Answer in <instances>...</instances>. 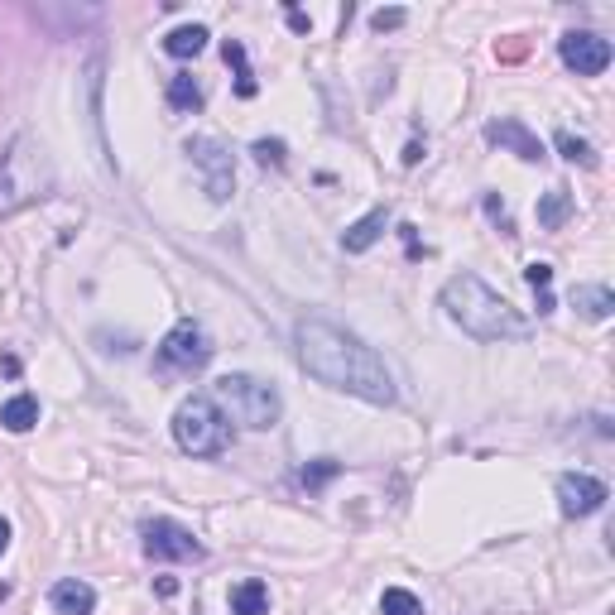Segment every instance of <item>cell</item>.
<instances>
[{"label":"cell","instance_id":"5b68a950","mask_svg":"<svg viewBox=\"0 0 615 615\" xmlns=\"http://www.w3.org/2000/svg\"><path fill=\"white\" fill-rule=\"evenodd\" d=\"M212 394H217V409H226L231 419L246 423V428H255V433L274 428L279 414H284L279 390L265 385V380H255V375H222V380L212 385Z\"/></svg>","mask_w":615,"mask_h":615},{"label":"cell","instance_id":"ba28073f","mask_svg":"<svg viewBox=\"0 0 615 615\" xmlns=\"http://www.w3.org/2000/svg\"><path fill=\"white\" fill-rule=\"evenodd\" d=\"M140 539H145V553L159 558V563H197L207 553L193 529L178 524V519H145L140 524Z\"/></svg>","mask_w":615,"mask_h":615},{"label":"cell","instance_id":"9a60e30c","mask_svg":"<svg viewBox=\"0 0 615 615\" xmlns=\"http://www.w3.org/2000/svg\"><path fill=\"white\" fill-rule=\"evenodd\" d=\"M231 615H270V587L260 577H246L231 587Z\"/></svg>","mask_w":615,"mask_h":615},{"label":"cell","instance_id":"484cf974","mask_svg":"<svg viewBox=\"0 0 615 615\" xmlns=\"http://www.w3.org/2000/svg\"><path fill=\"white\" fill-rule=\"evenodd\" d=\"M495 58H500V63H519V58H529V39H500V44H495Z\"/></svg>","mask_w":615,"mask_h":615},{"label":"cell","instance_id":"7a4b0ae2","mask_svg":"<svg viewBox=\"0 0 615 615\" xmlns=\"http://www.w3.org/2000/svg\"><path fill=\"white\" fill-rule=\"evenodd\" d=\"M443 308H447V318L457 322L467 337H476V342H524V337L534 332V322L524 318L515 303H505V298L495 294L486 279H476V274H452V279H447Z\"/></svg>","mask_w":615,"mask_h":615},{"label":"cell","instance_id":"9c48e42d","mask_svg":"<svg viewBox=\"0 0 615 615\" xmlns=\"http://www.w3.org/2000/svg\"><path fill=\"white\" fill-rule=\"evenodd\" d=\"M558 53H563V63L572 68L577 77H596L611 68V39H601V34H591V29H572L558 39Z\"/></svg>","mask_w":615,"mask_h":615},{"label":"cell","instance_id":"8fae6325","mask_svg":"<svg viewBox=\"0 0 615 615\" xmlns=\"http://www.w3.org/2000/svg\"><path fill=\"white\" fill-rule=\"evenodd\" d=\"M486 140L500 149H510L515 159H524V164H539L543 159V145H539V135L529 130L524 121H515V116H500V121L486 125Z\"/></svg>","mask_w":615,"mask_h":615},{"label":"cell","instance_id":"ac0fdd59","mask_svg":"<svg viewBox=\"0 0 615 615\" xmlns=\"http://www.w3.org/2000/svg\"><path fill=\"white\" fill-rule=\"evenodd\" d=\"M567 217H572V193L558 183V188H548V193L539 197V226L543 231H558Z\"/></svg>","mask_w":615,"mask_h":615},{"label":"cell","instance_id":"52a82bcc","mask_svg":"<svg viewBox=\"0 0 615 615\" xmlns=\"http://www.w3.org/2000/svg\"><path fill=\"white\" fill-rule=\"evenodd\" d=\"M212 351H217V346H212V337H207L193 318H183L169 337L159 342V366L178 370V375H197V370L212 366Z\"/></svg>","mask_w":615,"mask_h":615},{"label":"cell","instance_id":"83f0119b","mask_svg":"<svg viewBox=\"0 0 615 615\" xmlns=\"http://www.w3.org/2000/svg\"><path fill=\"white\" fill-rule=\"evenodd\" d=\"M486 212H491V222H500L505 236H515V226H510V217H505V202H500L495 193H486Z\"/></svg>","mask_w":615,"mask_h":615},{"label":"cell","instance_id":"277c9868","mask_svg":"<svg viewBox=\"0 0 615 615\" xmlns=\"http://www.w3.org/2000/svg\"><path fill=\"white\" fill-rule=\"evenodd\" d=\"M173 438H178L183 452H193V457H222L226 447H231V419L217 409V399L193 394L173 414Z\"/></svg>","mask_w":615,"mask_h":615},{"label":"cell","instance_id":"7c38bea8","mask_svg":"<svg viewBox=\"0 0 615 615\" xmlns=\"http://www.w3.org/2000/svg\"><path fill=\"white\" fill-rule=\"evenodd\" d=\"M49 601H53V611H58V615H92V611H97V591L87 587V582H77V577L53 582Z\"/></svg>","mask_w":615,"mask_h":615},{"label":"cell","instance_id":"30bf717a","mask_svg":"<svg viewBox=\"0 0 615 615\" xmlns=\"http://www.w3.org/2000/svg\"><path fill=\"white\" fill-rule=\"evenodd\" d=\"M606 500H611L606 481H596V476H587V471H567V476H558V510H563L567 519L596 515Z\"/></svg>","mask_w":615,"mask_h":615},{"label":"cell","instance_id":"5bb4252c","mask_svg":"<svg viewBox=\"0 0 615 615\" xmlns=\"http://www.w3.org/2000/svg\"><path fill=\"white\" fill-rule=\"evenodd\" d=\"M572 308L587 322H606L615 313V294L606 284H577V289H572Z\"/></svg>","mask_w":615,"mask_h":615},{"label":"cell","instance_id":"603a6c76","mask_svg":"<svg viewBox=\"0 0 615 615\" xmlns=\"http://www.w3.org/2000/svg\"><path fill=\"white\" fill-rule=\"evenodd\" d=\"M380 611H385V615H423V601L414 596V591L390 587L385 596H380Z\"/></svg>","mask_w":615,"mask_h":615},{"label":"cell","instance_id":"6da1fadb","mask_svg":"<svg viewBox=\"0 0 615 615\" xmlns=\"http://www.w3.org/2000/svg\"><path fill=\"white\" fill-rule=\"evenodd\" d=\"M294 342H298L303 370H308L313 380H322L327 390L356 394V399H366V404H394V375L356 332L337 327L332 318L308 313V318H298Z\"/></svg>","mask_w":615,"mask_h":615},{"label":"cell","instance_id":"cb8c5ba5","mask_svg":"<svg viewBox=\"0 0 615 615\" xmlns=\"http://www.w3.org/2000/svg\"><path fill=\"white\" fill-rule=\"evenodd\" d=\"M250 154H255L265 169H284V164H289V149H284V140H255V145H250Z\"/></svg>","mask_w":615,"mask_h":615},{"label":"cell","instance_id":"7402d4cb","mask_svg":"<svg viewBox=\"0 0 615 615\" xmlns=\"http://www.w3.org/2000/svg\"><path fill=\"white\" fill-rule=\"evenodd\" d=\"M553 145H558V154H563L567 164H582V169H596V149H591L587 140H577L572 130H558V135H553Z\"/></svg>","mask_w":615,"mask_h":615},{"label":"cell","instance_id":"d4e9b609","mask_svg":"<svg viewBox=\"0 0 615 615\" xmlns=\"http://www.w3.org/2000/svg\"><path fill=\"white\" fill-rule=\"evenodd\" d=\"M337 471H342L337 462H327V457H322V462H313V467H303V471H298V481H303L308 491H318V486H327V481H332Z\"/></svg>","mask_w":615,"mask_h":615},{"label":"cell","instance_id":"4316f807","mask_svg":"<svg viewBox=\"0 0 615 615\" xmlns=\"http://www.w3.org/2000/svg\"><path fill=\"white\" fill-rule=\"evenodd\" d=\"M404 25V10H375V15H370V29H380V34H385V29H399Z\"/></svg>","mask_w":615,"mask_h":615},{"label":"cell","instance_id":"8992f818","mask_svg":"<svg viewBox=\"0 0 615 615\" xmlns=\"http://www.w3.org/2000/svg\"><path fill=\"white\" fill-rule=\"evenodd\" d=\"M183 154L202 173L207 197L212 202H231V193H236V159H231V149L222 140H212V135H193V140H183Z\"/></svg>","mask_w":615,"mask_h":615},{"label":"cell","instance_id":"3957f363","mask_svg":"<svg viewBox=\"0 0 615 615\" xmlns=\"http://www.w3.org/2000/svg\"><path fill=\"white\" fill-rule=\"evenodd\" d=\"M53 188H58V173H53L49 149L34 135H15L0 154V217H15L34 202H44L53 197Z\"/></svg>","mask_w":615,"mask_h":615},{"label":"cell","instance_id":"44dd1931","mask_svg":"<svg viewBox=\"0 0 615 615\" xmlns=\"http://www.w3.org/2000/svg\"><path fill=\"white\" fill-rule=\"evenodd\" d=\"M524 284L539 294V313H553V308H558V298H553V265L534 260V265L524 270Z\"/></svg>","mask_w":615,"mask_h":615},{"label":"cell","instance_id":"d6986e66","mask_svg":"<svg viewBox=\"0 0 615 615\" xmlns=\"http://www.w3.org/2000/svg\"><path fill=\"white\" fill-rule=\"evenodd\" d=\"M169 106L173 111H183V116L202 111V87H197L193 73H173L169 77Z\"/></svg>","mask_w":615,"mask_h":615},{"label":"cell","instance_id":"4dcf8cb0","mask_svg":"<svg viewBox=\"0 0 615 615\" xmlns=\"http://www.w3.org/2000/svg\"><path fill=\"white\" fill-rule=\"evenodd\" d=\"M10 548V519H0V553Z\"/></svg>","mask_w":615,"mask_h":615},{"label":"cell","instance_id":"4fadbf2b","mask_svg":"<svg viewBox=\"0 0 615 615\" xmlns=\"http://www.w3.org/2000/svg\"><path fill=\"white\" fill-rule=\"evenodd\" d=\"M385 226H390V212L385 207H375V212H366L361 222H351L346 226V236H342V250L346 255H366L380 236H385Z\"/></svg>","mask_w":615,"mask_h":615},{"label":"cell","instance_id":"2e32d148","mask_svg":"<svg viewBox=\"0 0 615 615\" xmlns=\"http://www.w3.org/2000/svg\"><path fill=\"white\" fill-rule=\"evenodd\" d=\"M39 423V399L34 394H15L10 404H0V428L5 433H29Z\"/></svg>","mask_w":615,"mask_h":615},{"label":"cell","instance_id":"f546056e","mask_svg":"<svg viewBox=\"0 0 615 615\" xmlns=\"http://www.w3.org/2000/svg\"><path fill=\"white\" fill-rule=\"evenodd\" d=\"M154 587H159V596H173V591H178V582H173V577H159Z\"/></svg>","mask_w":615,"mask_h":615},{"label":"cell","instance_id":"ffe728a7","mask_svg":"<svg viewBox=\"0 0 615 615\" xmlns=\"http://www.w3.org/2000/svg\"><path fill=\"white\" fill-rule=\"evenodd\" d=\"M202 49H207V29L202 25H178L169 39H164V53H169V58H197Z\"/></svg>","mask_w":615,"mask_h":615},{"label":"cell","instance_id":"f1b7e54d","mask_svg":"<svg viewBox=\"0 0 615 615\" xmlns=\"http://www.w3.org/2000/svg\"><path fill=\"white\" fill-rule=\"evenodd\" d=\"M289 25H294L298 34H308V29H313V20H308V15H303V10H289Z\"/></svg>","mask_w":615,"mask_h":615},{"label":"cell","instance_id":"e0dca14e","mask_svg":"<svg viewBox=\"0 0 615 615\" xmlns=\"http://www.w3.org/2000/svg\"><path fill=\"white\" fill-rule=\"evenodd\" d=\"M222 58H226V68H236V97H255L260 87H255V73H250V58H246V44L241 39H226L222 44Z\"/></svg>","mask_w":615,"mask_h":615}]
</instances>
